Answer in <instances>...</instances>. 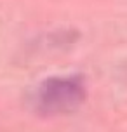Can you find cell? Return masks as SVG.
<instances>
[{
    "label": "cell",
    "mask_w": 127,
    "mask_h": 132,
    "mask_svg": "<svg viewBox=\"0 0 127 132\" xmlns=\"http://www.w3.org/2000/svg\"><path fill=\"white\" fill-rule=\"evenodd\" d=\"M37 108L47 115L70 113L85 99V87L80 77H49L37 90Z\"/></svg>",
    "instance_id": "cell-1"
}]
</instances>
